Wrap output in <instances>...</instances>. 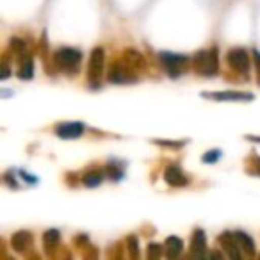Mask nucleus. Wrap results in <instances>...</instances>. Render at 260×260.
I'll list each match as a JSON object with an SVG mask.
<instances>
[{
    "label": "nucleus",
    "instance_id": "obj_1",
    "mask_svg": "<svg viewBox=\"0 0 260 260\" xmlns=\"http://www.w3.org/2000/svg\"><path fill=\"white\" fill-rule=\"evenodd\" d=\"M192 66L198 75L203 77H214L219 70V61H217V48L212 47L209 50H202L194 54L192 57Z\"/></svg>",
    "mask_w": 260,
    "mask_h": 260
},
{
    "label": "nucleus",
    "instance_id": "obj_2",
    "mask_svg": "<svg viewBox=\"0 0 260 260\" xmlns=\"http://www.w3.org/2000/svg\"><path fill=\"white\" fill-rule=\"evenodd\" d=\"M54 62L61 72L68 73V75H75L80 70L82 52L77 48H59L54 54Z\"/></svg>",
    "mask_w": 260,
    "mask_h": 260
},
{
    "label": "nucleus",
    "instance_id": "obj_3",
    "mask_svg": "<svg viewBox=\"0 0 260 260\" xmlns=\"http://www.w3.org/2000/svg\"><path fill=\"white\" fill-rule=\"evenodd\" d=\"M104 61H105V54L104 48L96 47L93 48L89 55V66H87V82L93 89H98L100 87V79L102 73H104Z\"/></svg>",
    "mask_w": 260,
    "mask_h": 260
},
{
    "label": "nucleus",
    "instance_id": "obj_4",
    "mask_svg": "<svg viewBox=\"0 0 260 260\" xmlns=\"http://www.w3.org/2000/svg\"><path fill=\"white\" fill-rule=\"evenodd\" d=\"M159 61H160V64H162V68L166 70L168 75L177 79V77H180L182 73H184V70L187 68L189 59L185 57V55L171 54V52H160Z\"/></svg>",
    "mask_w": 260,
    "mask_h": 260
},
{
    "label": "nucleus",
    "instance_id": "obj_5",
    "mask_svg": "<svg viewBox=\"0 0 260 260\" xmlns=\"http://www.w3.org/2000/svg\"><path fill=\"white\" fill-rule=\"evenodd\" d=\"M226 61L230 64V68L239 75H248L249 73L251 61H249V55L244 48H232L226 54Z\"/></svg>",
    "mask_w": 260,
    "mask_h": 260
},
{
    "label": "nucleus",
    "instance_id": "obj_6",
    "mask_svg": "<svg viewBox=\"0 0 260 260\" xmlns=\"http://www.w3.org/2000/svg\"><path fill=\"white\" fill-rule=\"evenodd\" d=\"M107 80L111 84H128V82H136L138 77L130 72L128 68L121 64H112L107 72Z\"/></svg>",
    "mask_w": 260,
    "mask_h": 260
},
{
    "label": "nucleus",
    "instance_id": "obj_7",
    "mask_svg": "<svg viewBox=\"0 0 260 260\" xmlns=\"http://www.w3.org/2000/svg\"><path fill=\"white\" fill-rule=\"evenodd\" d=\"M55 134L61 139H77L84 134V125L79 121L61 123V125L55 126Z\"/></svg>",
    "mask_w": 260,
    "mask_h": 260
},
{
    "label": "nucleus",
    "instance_id": "obj_8",
    "mask_svg": "<svg viewBox=\"0 0 260 260\" xmlns=\"http://www.w3.org/2000/svg\"><path fill=\"white\" fill-rule=\"evenodd\" d=\"M164 180H166L171 187H184V185L189 184L187 177H185L184 171H182L177 164L166 168V171H164Z\"/></svg>",
    "mask_w": 260,
    "mask_h": 260
},
{
    "label": "nucleus",
    "instance_id": "obj_9",
    "mask_svg": "<svg viewBox=\"0 0 260 260\" xmlns=\"http://www.w3.org/2000/svg\"><path fill=\"white\" fill-rule=\"evenodd\" d=\"M203 96L212 98L219 102H251L253 94L249 93H239V91H221V93H205Z\"/></svg>",
    "mask_w": 260,
    "mask_h": 260
},
{
    "label": "nucleus",
    "instance_id": "obj_10",
    "mask_svg": "<svg viewBox=\"0 0 260 260\" xmlns=\"http://www.w3.org/2000/svg\"><path fill=\"white\" fill-rule=\"evenodd\" d=\"M219 244H221V248L228 253V256H232V258H241V253H239V248H241V246H239L235 234H228V232L221 234Z\"/></svg>",
    "mask_w": 260,
    "mask_h": 260
},
{
    "label": "nucleus",
    "instance_id": "obj_11",
    "mask_svg": "<svg viewBox=\"0 0 260 260\" xmlns=\"http://www.w3.org/2000/svg\"><path fill=\"white\" fill-rule=\"evenodd\" d=\"M11 244L16 251H25V249L32 244V234L27 232V230L16 232V234L11 237Z\"/></svg>",
    "mask_w": 260,
    "mask_h": 260
},
{
    "label": "nucleus",
    "instance_id": "obj_12",
    "mask_svg": "<svg viewBox=\"0 0 260 260\" xmlns=\"http://www.w3.org/2000/svg\"><path fill=\"white\" fill-rule=\"evenodd\" d=\"M235 237H237V242L239 246H241V249L246 253V255H255V242H253V239L249 237L248 234H244V232H235Z\"/></svg>",
    "mask_w": 260,
    "mask_h": 260
},
{
    "label": "nucleus",
    "instance_id": "obj_13",
    "mask_svg": "<svg viewBox=\"0 0 260 260\" xmlns=\"http://www.w3.org/2000/svg\"><path fill=\"white\" fill-rule=\"evenodd\" d=\"M164 248H166L168 256H170V258H175V256H178L182 253L184 242H182L178 237H175V235H171V237H168L166 242H164Z\"/></svg>",
    "mask_w": 260,
    "mask_h": 260
},
{
    "label": "nucleus",
    "instance_id": "obj_14",
    "mask_svg": "<svg viewBox=\"0 0 260 260\" xmlns=\"http://www.w3.org/2000/svg\"><path fill=\"white\" fill-rule=\"evenodd\" d=\"M207 248V237L203 234V230H194L191 239V249L194 253H203Z\"/></svg>",
    "mask_w": 260,
    "mask_h": 260
},
{
    "label": "nucleus",
    "instance_id": "obj_15",
    "mask_svg": "<svg viewBox=\"0 0 260 260\" xmlns=\"http://www.w3.org/2000/svg\"><path fill=\"white\" fill-rule=\"evenodd\" d=\"M34 77V62L30 57H23L22 66L18 70V79L22 80H30Z\"/></svg>",
    "mask_w": 260,
    "mask_h": 260
},
{
    "label": "nucleus",
    "instance_id": "obj_16",
    "mask_svg": "<svg viewBox=\"0 0 260 260\" xmlns=\"http://www.w3.org/2000/svg\"><path fill=\"white\" fill-rule=\"evenodd\" d=\"M102 180H104V171H100V170L89 171V173H86L82 178L84 185H87V187H96V185L102 184Z\"/></svg>",
    "mask_w": 260,
    "mask_h": 260
},
{
    "label": "nucleus",
    "instance_id": "obj_17",
    "mask_svg": "<svg viewBox=\"0 0 260 260\" xmlns=\"http://www.w3.org/2000/svg\"><path fill=\"white\" fill-rule=\"evenodd\" d=\"M221 159V150H209V152L203 155V162L205 164H214Z\"/></svg>",
    "mask_w": 260,
    "mask_h": 260
},
{
    "label": "nucleus",
    "instance_id": "obj_18",
    "mask_svg": "<svg viewBox=\"0 0 260 260\" xmlns=\"http://www.w3.org/2000/svg\"><path fill=\"white\" fill-rule=\"evenodd\" d=\"M59 237H61V235H59L57 230H48V232H45V235H43V239H45V242H47V246L57 244Z\"/></svg>",
    "mask_w": 260,
    "mask_h": 260
},
{
    "label": "nucleus",
    "instance_id": "obj_19",
    "mask_svg": "<svg viewBox=\"0 0 260 260\" xmlns=\"http://www.w3.org/2000/svg\"><path fill=\"white\" fill-rule=\"evenodd\" d=\"M160 253H162V246H160V244L152 242V244L148 246V258H159Z\"/></svg>",
    "mask_w": 260,
    "mask_h": 260
},
{
    "label": "nucleus",
    "instance_id": "obj_20",
    "mask_svg": "<svg viewBox=\"0 0 260 260\" xmlns=\"http://www.w3.org/2000/svg\"><path fill=\"white\" fill-rule=\"evenodd\" d=\"M128 248H130V253H132V256H138L139 255V242H138V237H134V235H130L128 237Z\"/></svg>",
    "mask_w": 260,
    "mask_h": 260
},
{
    "label": "nucleus",
    "instance_id": "obj_21",
    "mask_svg": "<svg viewBox=\"0 0 260 260\" xmlns=\"http://www.w3.org/2000/svg\"><path fill=\"white\" fill-rule=\"evenodd\" d=\"M11 48L16 52V54H23V52H25V43H23L22 40H18V38H13V40H11Z\"/></svg>",
    "mask_w": 260,
    "mask_h": 260
},
{
    "label": "nucleus",
    "instance_id": "obj_22",
    "mask_svg": "<svg viewBox=\"0 0 260 260\" xmlns=\"http://www.w3.org/2000/svg\"><path fill=\"white\" fill-rule=\"evenodd\" d=\"M155 145H160V146H166V148H180L182 145H184V141H162V139H159V141H153Z\"/></svg>",
    "mask_w": 260,
    "mask_h": 260
},
{
    "label": "nucleus",
    "instance_id": "obj_23",
    "mask_svg": "<svg viewBox=\"0 0 260 260\" xmlns=\"http://www.w3.org/2000/svg\"><path fill=\"white\" fill-rule=\"evenodd\" d=\"M109 173H111V175H109V177H111L112 178V180H119V178H123V171H119V170H116V168H109Z\"/></svg>",
    "mask_w": 260,
    "mask_h": 260
},
{
    "label": "nucleus",
    "instance_id": "obj_24",
    "mask_svg": "<svg viewBox=\"0 0 260 260\" xmlns=\"http://www.w3.org/2000/svg\"><path fill=\"white\" fill-rule=\"evenodd\" d=\"M253 59H255L256 73H258V84H260V52L258 50H253Z\"/></svg>",
    "mask_w": 260,
    "mask_h": 260
},
{
    "label": "nucleus",
    "instance_id": "obj_25",
    "mask_svg": "<svg viewBox=\"0 0 260 260\" xmlns=\"http://www.w3.org/2000/svg\"><path fill=\"white\" fill-rule=\"evenodd\" d=\"M256 175H260V159L256 157Z\"/></svg>",
    "mask_w": 260,
    "mask_h": 260
}]
</instances>
